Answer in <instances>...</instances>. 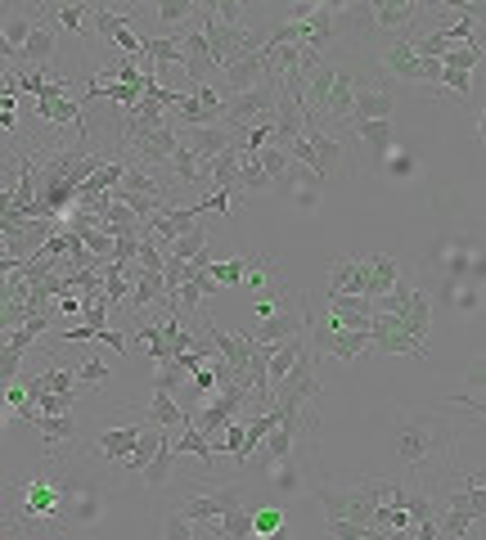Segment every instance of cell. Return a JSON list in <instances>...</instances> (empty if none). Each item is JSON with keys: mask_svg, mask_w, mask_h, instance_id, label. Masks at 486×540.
<instances>
[{"mask_svg": "<svg viewBox=\"0 0 486 540\" xmlns=\"http://www.w3.org/2000/svg\"><path fill=\"white\" fill-rule=\"evenodd\" d=\"M99 513V486L77 446H50L41 464L5 491V531L14 536H68Z\"/></svg>", "mask_w": 486, "mask_h": 540, "instance_id": "6da1fadb", "label": "cell"}, {"mask_svg": "<svg viewBox=\"0 0 486 540\" xmlns=\"http://www.w3.org/2000/svg\"><path fill=\"white\" fill-rule=\"evenodd\" d=\"M459 423L441 410H392L387 419V441H392V473L405 491H423L441 504L446 486L441 477H455V441H459Z\"/></svg>", "mask_w": 486, "mask_h": 540, "instance_id": "7a4b0ae2", "label": "cell"}, {"mask_svg": "<svg viewBox=\"0 0 486 540\" xmlns=\"http://www.w3.org/2000/svg\"><path fill=\"white\" fill-rule=\"evenodd\" d=\"M279 90H284V81L270 72L266 81H257L252 90H243V95H230L225 99V108H221V126L230 131V140H239L248 126H257V122H270V113H275V104H279Z\"/></svg>", "mask_w": 486, "mask_h": 540, "instance_id": "3957f363", "label": "cell"}, {"mask_svg": "<svg viewBox=\"0 0 486 540\" xmlns=\"http://www.w3.org/2000/svg\"><path fill=\"white\" fill-rule=\"evenodd\" d=\"M198 32H203V41H207V50H212V63L216 68H230V63H239V59H248V54H257L261 50V41H257V32L252 27H225V23H216L212 14H207V5H198Z\"/></svg>", "mask_w": 486, "mask_h": 540, "instance_id": "277c9868", "label": "cell"}, {"mask_svg": "<svg viewBox=\"0 0 486 540\" xmlns=\"http://www.w3.org/2000/svg\"><path fill=\"white\" fill-rule=\"evenodd\" d=\"M392 113H396V81L387 77V72H360L347 126L356 131V126H365V122H392Z\"/></svg>", "mask_w": 486, "mask_h": 540, "instance_id": "5b68a950", "label": "cell"}, {"mask_svg": "<svg viewBox=\"0 0 486 540\" xmlns=\"http://www.w3.org/2000/svg\"><path fill=\"white\" fill-rule=\"evenodd\" d=\"M306 324H311V302L297 293L293 302H284L275 315H266V320L248 324V338L261 342V347H279V342H288V338H297V333H306Z\"/></svg>", "mask_w": 486, "mask_h": 540, "instance_id": "8992f818", "label": "cell"}, {"mask_svg": "<svg viewBox=\"0 0 486 540\" xmlns=\"http://www.w3.org/2000/svg\"><path fill=\"white\" fill-rule=\"evenodd\" d=\"M239 504H248V495H243V486H212V491H203V486H194V491L180 500V518L185 522H216L225 518L230 509H239Z\"/></svg>", "mask_w": 486, "mask_h": 540, "instance_id": "52a82bcc", "label": "cell"}, {"mask_svg": "<svg viewBox=\"0 0 486 540\" xmlns=\"http://www.w3.org/2000/svg\"><path fill=\"white\" fill-rule=\"evenodd\" d=\"M356 77H360V72L351 68V63L333 59V81H329V90H324L320 108H315V126H324V122H333V126L347 122L351 99H356Z\"/></svg>", "mask_w": 486, "mask_h": 540, "instance_id": "ba28073f", "label": "cell"}, {"mask_svg": "<svg viewBox=\"0 0 486 540\" xmlns=\"http://www.w3.org/2000/svg\"><path fill=\"white\" fill-rule=\"evenodd\" d=\"M180 149V131L176 126H158V131H149V135H140V140L131 144V149L122 153L126 162H135V167H144V171H162L171 162V153Z\"/></svg>", "mask_w": 486, "mask_h": 540, "instance_id": "9c48e42d", "label": "cell"}, {"mask_svg": "<svg viewBox=\"0 0 486 540\" xmlns=\"http://www.w3.org/2000/svg\"><path fill=\"white\" fill-rule=\"evenodd\" d=\"M423 5H414V0H405V5H387V0H369V32L374 36H410L414 23H419Z\"/></svg>", "mask_w": 486, "mask_h": 540, "instance_id": "30bf717a", "label": "cell"}, {"mask_svg": "<svg viewBox=\"0 0 486 540\" xmlns=\"http://www.w3.org/2000/svg\"><path fill=\"white\" fill-rule=\"evenodd\" d=\"M369 347H378L383 356H428V347H419V342L401 329L396 315H378V311H374V320H369Z\"/></svg>", "mask_w": 486, "mask_h": 540, "instance_id": "8fae6325", "label": "cell"}, {"mask_svg": "<svg viewBox=\"0 0 486 540\" xmlns=\"http://www.w3.org/2000/svg\"><path fill=\"white\" fill-rule=\"evenodd\" d=\"M198 189H212V194H225L230 203H239V149H225L212 162H203Z\"/></svg>", "mask_w": 486, "mask_h": 540, "instance_id": "7c38bea8", "label": "cell"}, {"mask_svg": "<svg viewBox=\"0 0 486 540\" xmlns=\"http://www.w3.org/2000/svg\"><path fill=\"white\" fill-rule=\"evenodd\" d=\"M306 144L315 149V158H320V176L333 180V171L347 167V140H342L338 131H324V126L306 122ZM351 171V167H347Z\"/></svg>", "mask_w": 486, "mask_h": 540, "instance_id": "4fadbf2b", "label": "cell"}, {"mask_svg": "<svg viewBox=\"0 0 486 540\" xmlns=\"http://www.w3.org/2000/svg\"><path fill=\"white\" fill-rule=\"evenodd\" d=\"M180 144H185V153L198 162V167H203V162H212L216 153L234 149L230 131H225L221 122H216V126H189V135H180Z\"/></svg>", "mask_w": 486, "mask_h": 540, "instance_id": "5bb4252c", "label": "cell"}, {"mask_svg": "<svg viewBox=\"0 0 486 540\" xmlns=\"http://www.w3.org/2000/svg\"><path fill=\"white\" fill-rule=\"evenodd\" d=\"M171 36H180V50H185V72H189V86H198V81H207L212 72H221L212 63V50H207V41H203V32L198 27H180V32H171Z\"/></svg>", "mask_w": 486, "mask_h": 540, "instance_id": "9a60e30c", "label": "cell"}, {"mask_svg": "<svg viewBox=\"0 0 486 540\" xmlns=\"http://www.w3.org/2000/svg\"><path fill=\"white\" fill-rule=\"evenodd\" d=\"M225 72V95L221 99H230V95H243V90H252L257 81H266L270 77V59L266 54H248V59H239V63H230V68H221Z\"/></svg>", "mask_w": 486, "mask_h": 540, "instance_id": "2e32d148", "label": "cell"}, {"mask_svg": "<svg viewBox=\"0 0 486 540\" xmlns=\"http://www.w3.org/2000/svg\"><path fill=\"white\" fill-rule=\"evenodd\" d=\"M54 45H59V32H54V23H45V9H41V23L32 27V36L18 50V68H45L54 59Z\"/></svg>", "mask_w": 486, "mask_h": 540, "instance_id": "e0dca14e", "label": "cell"}, {"mask_svg": "<svg viewBox=\"0 0 486 540\" xmlns=\"http://www.w3.org/2000/svg\"><path fill=\"white\" fill-rule=\"evenodd\" d=\"M365 279H369V261L365 257H338L329 270V293L342 297H365Z\"/></svg>", "mask_w": 486, "mask_h": 540, "instance_id": "ac0fdd59", "label": "cell"}, {"mask_svg": "<svg viewBox=\"0 0 486 540\" xmlns=\"http://www.w3.org/2000/svg\"><path fill=\"white\" fill-rule=\"evenodd\" d=\"M329 320H333V329H369V320H374V302H369V297L329 293Z\"/></svg>", "mask_w": 486, "mask_h": 540, "instance_id": "d6986e66", "label": "cell"}, {"mask_svg": "<svg viewBox=\"0 0 486 540\" xmlns=\"http://www.w3.org/2000/svg\"><path fill=\"white\" fill-rule=\"evenodd\" d=\"M396 320H401V329L410 333V338L419 342V347H428V329H432V297L423 293V288H414L410 302L401 306V315H396Z\"/></svg>", "mask_w": 486, "mask_h": 540, "instance_id": "ffe728a7", "label": "cell"}, {"mask_svg": "<svg viewBox=\"0 0 486 540\" xmlns=\"http://www.w3.org/2000/svg\"><path fill=\"white\" fill-rule=\"evenodd\" d=\"M369 261V279H365V297L369 302H378L383 293H392V284L405 275V266L396 257H387V252H374V257H365Z\"/></svg>", "mask_w": 486, "mask_h": 540, "instance_id": "44dd1931", "label": "cell"}, {"mask_svg": "<svg viewBox=\"0 0 486 540\" xmlns=\"http://www.w3.org/2000/svg\"><path fill=\"white\" fill-rule=\"evenodd\" d=\"M140 428H144V423H126V428H104V432H95L99 455H104L108 464L126 459V455L135 450V441H140Z\"/></svg>", "mask_w": 486, "mask_h": 540, "instance_id": "7402d4cb", "label": "cell"}, {"mask_svg": "<svg viewBox=\"0 0 486 540\" xmlns=\"http://www.w3.org/2000/svg\"><path fill=\"white\" fill-rule=\"evenodd\" d=\"M122 176H126V158H108L95 176H86L77 185V203H81V198H95V194H113V189L122 185ZM77 203H72V207H77Z\"/></svg>", "mask_w": 486, "mask_h": 540, "instance_id": "603a6c76", "label": "cell"}, {"mask_svg": "<svg viewBox=\"0 0 486 540\" xmlns=\"http://www.w3.org/2000/svg\"><path fill=\"white\" fill-rule=\"evenodd\" d=\"M32 428L41 432L45 450H50V446H68V441H77V419H72V414H36V419H32Z\"/></svg>", "mask_w": 486, "mask_h": 540, "instance_id": "cb8c5ba5", "label": "cell"}, {"mask_svg": "<svg viewBox=\"0 0 486 540\" xmlns=\"http://www.w3.org/2000/svg\"><path fill=\"white\" fill-rule=\"evenodd\" d=\"M149 428H162V432H180V428H189V419H185V410L176 405V396H162V392H153V401H149Z\"/></svg>", "mask_w": 486, "mask_h": 540, "instance_id": "d4e9b609", "label": "cell"}, {"mask_svg": "<svg viewBox=\"0 0 486 540\" xmlns=\"http://www.w3.org/2000/svg\"><path fill=\"white\" fill-rule=\"evenodd\" d=\"M167 441H171V455H194L203 468H212V441L203 437L198 428H180V432H167Z\"/></svg>", "mask_w": 486, "mask_h": 540, "instance_id": "484cf974", "label": "cell"}, {"mask_svg": "<svg viewBox=\"0 0 486 540\" xmlns=\"http://www.w3.org/2000/svg\"><path fill=\"white\" fill-rule=\"evenodd\" d=\"M41 23V9H14V14L0 23V32H5V41H9V50H23V41L32 36V27Z\"/></svg>", "mask_w": 486, "mask_h": 540, "instance_id": "4316f807", "label": "cell"}, {"mask_svg": "<svg viewBox=\"0 0 486 540\" xmlns=\"http://www.w3.org/2000/svg\"><path fill=\"white\" fill-rule=\"evenodd\" d=\"M171 441H167V432H162V441H158V450H153V459L149 464H144V486H149V491H158V486H167L171 482Z\"/></svg>", "mask_w": 486, "mask_h": 540, "instance_id": "83f0119b", "label": "cell"}, {"mask_svg": "<svg viewBox=\"0 0 486 540\" xmlns=\"http://www.w3.org/2000/svg\"><path fill=\"white\" fill-rule=\"evenodd\" d=\"M203 252H207V221H203V216H198V221L189 225V230L180 234V239H176V243H171V248H167V257L194 261V257H203Z\"/></svg>", "mask_w": 486, "mask_h": 540, "instance_id": "f1b7e54d", "label": "cell"}, {"mask_svg": "<svg viewBox=\"0 0 486 540\" xmlns=\"http://www.w3.org/2000/svg\"><path fill=\"white\" fill-rule=\"evenodd\" d=\"M149 14L158 18L162 27H180V23L189 27L198 18V0H162V5H153Z\"/></svg>", "mask_w": 486, "mask_h": 540, "instance_id": "f546056e", "label": "cell"}, {"mask_svg": "<svg viewBox=\"0 0 486 540\" xmlns=\"http://www.w3.org/2000/svg\"><path fill=\"white\" fill-rule=\"evenodd\" d=\"M486 50H477V45H446V54H441V68H455V72H468L473 77L477 68H482Z\"/></svg>", "mask_w": 486, "mask_h": 540, "instance_id": "4dcf8cb0", "label": "cell"}, {"mask_svg": "<svg viewBox=\"0 0 486 540\" xmlns=\"http://www.w3.org/2000/svg\"><path fill=\"white\" fill-rule=\"evenodd\" d=\"M32 378L41 392H77V365H50Z\"/></svg>", "mask_w": 486, "mask_h": 540, "instance_id": "1f68e13d", "label": "cell"}, {"mask_svg": "<svg viewBox=\"0 0 486 540\" xmlns=\"http://www.w3.org/2000/svg\"><path fill=\"white\" fill-rule=\"evenodd\" d=\"M288 527V509H279V504H266V509H252V536L257 540H266V536H275V531H284Z\"/></svg>", "mask_w": 486, "mask_h": 540, "instance_id": "d6a6232c", "label": "cell"}, {"mask_svg": "<svg viewBox=\"0 0 486 540\" xmlns=\"http://www.w3.org/2000/svg\"><path fill=\"white\" fill-rule=\"evenodd\" d=\"M270 180L257 167V153H239V194H266Z\"/></svg>", "mask_w": 486, "mask_h": 540, "instance_id": "836d02e7", "label": "cell"}, {"mask_svg": "<svg viewBox=\"0 0 486 540\" xmlns=\"http://www.w3.org/2000/svg\"><path fill=\"white\" fill-rule=\"evenodd\" d=\"M207 275L212 284H230V288H243V275H248V257H230V261H207Z\"/></svg>", "mask_w": 486, "mask_h": 540, "instance_id": "e575fe53", "label": "cell"}, {"mask_svg": "<svg viewBox=\"0 0 486 540\" xmlns=\"http://www.w3.org/2000/svg\"><path fill=\"white\" fill-rule=\"evenodd\" d=\"M257 167L266 171V180L275 185V180H284L288 171H293V158H288L284 149H275V144H261V149H257Z\"/></svg>", "mask_w": 486, "mask_h": 540, "instance_id": "d590c367", "label": "cell"}, {"mask_svg": "<svg viewBox=\"0 0 486 540\" xmlns=\"http://www.w3.org/2000/svg\"><path fill=\"white\" fill-rule=\"evenodd\" d=\"M45 23H59L68 36H77L81 27L90 23V5H59V9H45Z\"/></svg>", "mask_w": 486, "mask_h": 540, "instance_id": "8d00e7d4", "label": "cell"}, {"mask_svg": "<svg viewBox=\"0 0 486 540\" xmlns=\"http://www.w3.org/2000/svg\"><path fill=\"white\" fill-rule=\"evenodd\" d=\"M158 441H162V428H149V423H144V428H140V441H135V450H131V455H126V464H131L135 473H144V464H149V459H153V450H158Z\"/></svg>", "mask_w": 486, "mask_h": 540, "instance_id": "74e56055", "label": "cell"}, {"mask_svg": "<svg viewBox=\"0 0 486 540\" xmlns=\"http://www.w3.org/2000/svg\"><path fill=\"white\" fill-rule=\"evenodd\" d=\"M185 383H189V378H185V369H180L176 360H158V374H153V392L176 396Z\"/></svg>", "mask_w": 486, "mask_h": 540, "instance_id": "f35d334b", "label": "cell"}, {"mask_svg": "<svg viewBox=\"0 0 486 540\" xmlns=\"http://www.w3.org/2000/svg\"><path fill=\"white\" fill-rule=\"evenodd\" d=\"M108 297L104 293H95V297H81V315H77V324H86V329H104L108 324Z\"/></svg>", "mask_w": 486, "mask_h": 540, "instance_id": "ab89813d", "label": "cell"}, {"mask_svg": "<svg viewBox=\"0 0 486 540\" xmlns=\"http://www.w3.org/2000/svg\"><path fill=\"white\" fill-rule=\"evenodd\" d=\"M135 338L149 347V356L153 360H171V351H167V338H162V329H158V320H140L135 324Z\"/></svg>", "mask_w": 486, "mask_h": 540, "instance_id": "60d3db41", "label": "cell"}, {"mask_svg": "<svg viewBox=\"0 0 486 540\" xmlns=\"http://www.w3.org/2000/svg\"><path fill=\"white\" fill-rule=\"evenodd\" d=\"M356 135H360V144H369L374 153L392 149V122H365V126H356Z\"/></svg>", "mask_w": 486, "mask_h": 540, "instance_id": "b9f144b4", "label": "cell"}, {"mask_svg": "<svg viewBox=\"0 0 486 540\" xmlns=\"http://www.w3.org/2000/svg\"><path fill=\"white\" fill-rule=\"evenodd\" d=\"M207 14H212L216 23H225V27H239L243 23V0H212Z\"/></svg>", "mask_w": 486, "mask_h": 540, "instance_id": "7bdbcfd3", "label": "cell"}, {"mask_svg": "<svg viewBox=\"0 0 486 540\" xmlns=\"http://www.w3.org/2000/svg\"><path fill=\"white\" fill-rule=\"evenodd\" d=\"M108 374H113V369H108L104 360H90V356H81V365H77V383L99 387V383H108Z\"/></svg>", "mask_w": 486, "mask_h": 540, "instance_id": "ee69618b", "label": "cell"}, {"mask_svg": "<svg viewBox=\"0 0 486 540\" xmlns=\"http://www.w3.org/2000/svg\"><path fill=\"white\" fill-rule=\"evenodd\" d=\"M329 540H374L378 531L374 527H356V522H324Z\"/></svg>", "mask_w": 486, "mask_h": 540, "instance_id": "f6af8a7d", "label": "cell"}, {"mask_svg": "<svg viewBox=\"0 0 486 540\" xmlns=\"http://www.w3.org/2000/svg\"><path fill=\"white\" fill-rule=\"evenodd\" d=\"M441 86H450V90H455L459 99H464V104H468V99H473V77H468V72L441 68V81H437V90H441Z\"/></svg>", "mask_w": 486, "mask_h": 540, "instance_id": "bcb514c9", "label": "cell"}, {"mask_svg": "<svg viewBox=\"0 0 486 540\" xmlns=\"http://www.w3.org/2000/svg\"><path fill=\"white\" fill-rule=\"evenodd\" d=\"M18 374H23V356L18 351H0V387H9V383H18Z\"/></svg>", "mask_w": 486, "mask_h": 540, "instance_id": "7dc6e473", "label": "cell"}, {"mask_svg": "<svg viewBox=\"0 0 486 540\" xmlns=\"http://www.w3.org/2000/svg\"><path fill=\"white\" fill-rule=\"evenodd\" d=\"M162 540H194V522H185L180 513H171V518L162 522Z\"/></svg>", "mask_w": 486, "mask_h": 540, "instance_id": "c3c4849f", "label": "cell"}, {"mask_svg": "<svg viewBox=\"0 0 486 540\" xmlns=\"http://www.w3.org/2000/svg\"><path fill=\"white\" fill-rule=\"evenodd\" d=\"M54 315H63V320H77V315H81V297H72V293L54 297Z\"/></svg>", "mask_w": 486, "mask_h": 540, "instance_id": "681fc988", "label": "cell"}, {"mask_svg": "<svg viewBox=\"0 0 486 540\" xmlns=\"http://www.w3.org/2000/svg\"><path fill=\"white\" fill-rule=\"evenodd\" d=\"M95 342H104L108 351H122V347H126V333H122V329H99Z\"/></svg>", "mask_w": 486, "mask_h": 540, "instance_id": "f907efd6", "label": "cell"}, {"mask_svg": "<svg viewBox=\"0 0 486 540\" xmlns=\"http://www.w3.org/2000/svg\"><path fill=\"white\" fill-rule=\"evenodd\" d=\"M5 77H9V63H5V59H0V81H5Z\"/></svg>", "mask_w": 486, "mask_h": 540, "instance_id": "816d5d0a", "label": "cell"}, {"mask_svg": "<svg viewBox=\"0 0 486 540\" xmlns=\"http://www.w3.org/2000/svg\"><path fill=\"white\" fill-rule=\"evenodd\" d=\"M0 410H5V387H0Z\"/></svg>", "mask_w": 486, "mask_h": 540, "instance_id": "f5cc1de1", "label": "cell"}, {"mask_svg": "<svg viewBox=\"0 0 486 540\" xmlns=\"http://www.w3.org/2000/svg\"><path fill=\"white\" fill-rule=\"evenodd\" d=\"M0 351H5V338H0Z\"/></svg>", "mask_w": 486, "mask_h": 540, "instance_id": "db71d44e", "label": "cell"}, {"mask_svg": "<svg viewBox=\"0 0 486 540\" xmlns=\"http://www.w3.org/2000/svg\"><path fill=\"white\" fill-rule=\"evenodd\" d=\"M0 257H5V252H0Z\"/></svg>", "mask_w": 486, "mask_h": 540, "instance_id": "11a10c76", "label": "cell"}]
</instances>
